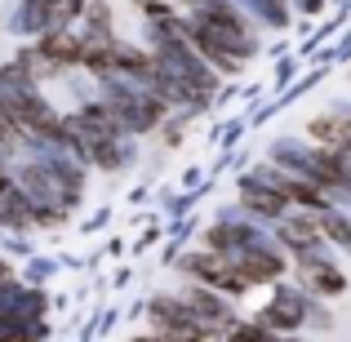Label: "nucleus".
I'll use <instances>...</instances> for the list:
<instances>
[{
    "label": "nucleus",
    "instance_id": "f257e3e1",
    "mask_svg": "<svg viewBox=\"0 0 351 342\" xmlns=\"http://www.w3.org/2000/svg\"><path fill=\"white\" fill-rule=\"evenodd\" d=\"M311 134L329 138V143H347V125H343V120H334V116H325V120H311Z\"/></svg>",
    "mask_w": 351,
    "mask_h": 342
}]
</instances>
